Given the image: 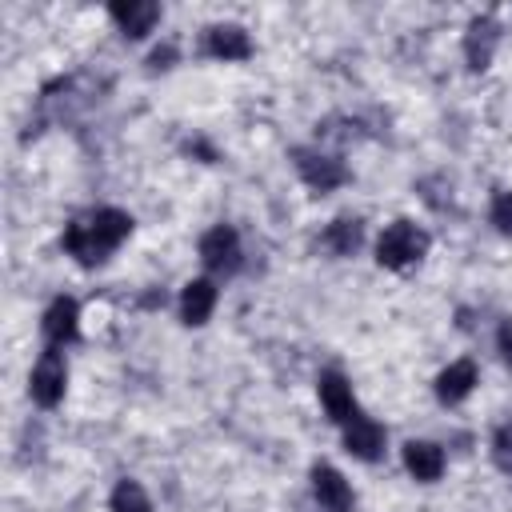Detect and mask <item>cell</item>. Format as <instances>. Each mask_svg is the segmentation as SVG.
Instances as JSON below:
<instances>
[{"label":"cell","mask_w":512,"mask_h":512,"mask_svg":"<svg viewBox=\"0 0 512 512\" xmlns=\"http://www.w3.org/2000/svg\"><path fill=\"white\" fill-rule=\"evenodd\" d=\"M132 232V216L120 208H96L80 220H72L64 228V248L68 256H76L80 264H100L108 252H116Z\"/></svg>","instance_id":"cell-1"},{"label":"cell","mask_w":512,"mask_h":512,"mask_svg":"<svg viewBox=\"0 0 512 512\" xmlns=\"http://www.w3.org/2000/svg\"><path fill=\"white\" fill-rule=\"evenodd\" d=\"M424 252H428V232L416 228L412 220H392L376 240V260L380 268H392V272L412 268Z\"/></svg>","instance_id":"cell-2"},{"label":"cell","mask_w":512,"mask_h":512,"mask_svg":"<svg viewBox=\"0 0 512 512\" xmlns=\"http://www.w3.org/2000/svg\"><path fill=\"white\" fill-rule=\"evenodd\" d=\"M64 388H68V364L56 348L40 352V360L32 364V376H28V392L40 408H56L64 400Z\"/></svg>","instance_id":"cell-3"},{"label":"cell","mask_w":512,"mask_h":512,"mask_svg":"<svg viewBox=\"0 0 512 512\" xmlns=\"http://www.w3.org/2000/svg\"><path fill=\"white\" fill-rule=\"evenodd\" d=\"M296 172L308 188L316 192H328V188H340L348 180V168L344 160L328 156V152H316V148H296Z\"/></svg>","instance_id":"cell-4"},{"label":"cell","mask_w":512,"mask_h":512,"mask_svg":"<svg viewBox=\"0 0 512 512\" xmlns=\"http://www.w3.org/2000/svg\"><path fill=\"white\" fill-rule=\"evenodd\" d=\"M240 236H236V228H228V224H216V228H208L204 236H200V260H204V268L208 272H236L240 268Z\"/></svg>","instance_id":"cell-5"},{"label":"cell","mask_w":512,"mask_h":512,"mask_svg":"<svg viewBox=\"0 0 512 512\" xmlns=\"http://www.w3.org/2000/svg\"><path fill=\"white\" fill-rule=\"evenodd\" d=\"M40 332H44L48 348H64V344H72L76 332H80V308H76V300L56 296V300L44 308V316H40Z\"/></svg>","instance_id":"cell-6"},{"label":"cell","mask_w":512,"mask_h":512,"mask_svg":"<svg viewBox=\"0 0 512 512\" xmlns=\"http://www.w3.org/2000/svg\"><path fill=\"white\" fill-rule=\"evenodd\" d=\"M312 496H316L320 508H328V512H352V504H356L352 484H348L332 464H316V468H312Z\"/></svg>","instance_id":"cell-7"},{"label":"cell","mask_w":512,"mask_h":512,"mask_svg":"<svg viewBox=\"0 0 512 512\" xmlns=\"http://www.w3.org/2000/svg\"><path fill=\"white\" fill-rule=\"evenodd\" d=\"M344 448L356 456V460H380L384 456V428L372 420V416H352L344 420Z\"/></svg>","instance_id":"cell-8"},{"label":"cell","mask_w":512,"mask_h":512,"mask_svg":"<svg viewBox=\"0 0 512 512\" xmlns=\"http://www.w3.org/2000/svg\"><path fill=\"white\" fill-rule=\"evenodd\" d=\"M204 52L216 60H248L252 56V40L240 24H212L204 36Z\"/></svg>","instance_id":"cell-9"},{"label":"cell","mask_w":512,"mask_h":512,"mask_svg":"<svg viewBox=\"0 0 512 512\" xmlns=\"http://www.w3.org/2000/svg\"><path fill=\"white\" fill-rule=\"evenodd\" d=\"M108 16L120 24L124 36H136V40H140V36H148L152 24L160 20V4H152V0H128V4H112Z\"/></svg>","instance_id":"cell-10"},{"label":"cell","mask_w":512,"mask_h":512,"mask_svg":"<svg viewBox=\"0 0 512 512\" xmlns=\"http://www.w3.org/2000/svg\"><path fill=\"white\" fill-rule=\"evenodd\" d=\"M476 380H480V372H476L472 360H452V364L436 376V396H440V404H460V400L476 388Z\"/></svg>","instance_id":"cell-11"},{"label":"cell","mask_w":512,"mask_h":512,"mask_svg":"<svg viewBox=\"0 0 512 512\" xmlns=\"http://www.w3.org/2000/svg\"><path fill=\"white\" fill-rule=\"evenodd\" d=\"M320 404H324V412H328L336 424H344V420L356 416L352 384H348L340 372H324V376H320Z\"/></svg>","instance_id":"cell-12"},{"label":"cell","mask_w":512,"mask_h":512,"mask_svg":"<svg viewBox=\"0 0 512 512\" xmlns=\"http://www.w3.org/2000/svg\"><path fill=\"white\" fill-rule=\"evenodd\" d=\"M404 468H408L416 480L432 484V480H440V472H444V452H440L432 440H408V444H404Z\"/></svg>","instance_id":"cell-13"},{"label":"cell","mask_w":512,"mask_h":512,"mask_svg":"<svg viewBox=\"0 0 512 512\" xmlns=\"http://www.w3.org/2000/svg\"><path fill=\"white\" fill-rule=\"evenodd\" d=\"M216 308V284L212 280H188L180 288V316L184 324H204Z\"/></svg>","instance_id":"cell-14"},{"label":"cell","mask_w":512,"mask_h":512,"mask_svg":"<svg viewBox=\"0 0 512 512\" xmlns=\"http://www.w3.org/2000/svg\"><path fill=\"white\" fill-rule=\"evenodd\" d=\"M496 40H500V32H496V24H492L488 16L472 20V24H468V36H464V56H468V64H472V68H484V64L492 60Z\"/></svg>","instance_id":"cell-15"},{"label":"cell","mask_w":512,"mask_h":512,"mask_svg":"<svg viewBox=\"0 0 512 512\" xmlns=\"http://www.w3.org/2000/svg\"><path fill=\"white\" fill-rule=\"evenodd\" d=\"M360 240H364V228H360V220H348V216H340V220H332V224L324 228V244H328L336 256H352V252L360 248Z\"/></svg>","instance_id":"cell-16"},{"label":"cell","mask_w":512,"mask_h":512,"mask_svg":"<svg viewBox=\"0 0 512 512\" xmlns=\"http://www.w3.org/2000/svg\"><path fill=\"white\" fill-rule=\"evenodd\" d=\"M108 508H112V512H152V500H148V492H144L136 480H120V484L112 488Z\"/></svg>","instance_id":"cell-17"},{"label":"cell","mask_w":512,"mask_h":512,"mask_svg":"<svg viewBox=\"0 0 512 512\" xmlns=\"http://www.w3.org/2000/svg\"><path fill=\"white\" fill-rule=\"evenodd\" d=\"M488 216H492V224H496L504 236H512V192H496Z\"/></svg>","instance_id":"cell-18"},{"label":"cell","mask_w":512,"mask_h":512,"mask_svg":"<svg viewBox=\"0 0 512 512\" xmlns=\"http://www.w3.org/2000/svg\"><path fill=\"white\" fill-rule=\"evenodd\" d=\"M492 452L500 460V468H512V424H500L492 436Z\"/></svg>","instance_id":"cell-19"},{"label":"cell","mask_w":512,"mask_h":512,"mask_svg":"<svg viewBox=\"0 0 512 512\" xmlns=\"http://www.w3.org/2000/svg\"><path fill=\"white\" fill-rule=\"evenodd\" d=\"M496 348H500V356L512 364V320L500 324V332H496Z\"/></svg>","instance_id":"cell-20"}]
</instances>
